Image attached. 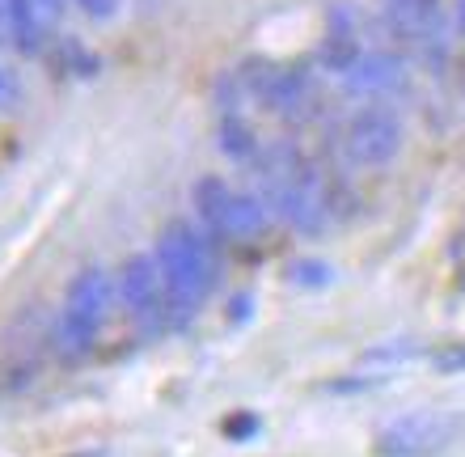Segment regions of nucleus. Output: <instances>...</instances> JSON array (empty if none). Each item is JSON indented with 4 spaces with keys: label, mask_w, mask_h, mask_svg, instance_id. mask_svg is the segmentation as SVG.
<instances>
[{
    "label": "nucleus",
    "mask_w": 465,
    "mask_h": 457,
    "mask_svg": "<svg viewBox=\"0 0 465 457\" xmlns=\"http://www.w3.org/2000/svg\"><path fill=\"white\" fill-rule=\"evenodd\" d=\"M212 242L203 229H195L191 221H173L161 229L157 237V272L165 284V309H170V331L191 326L195 309L203 305L212 280H216V263H212Z\"/></svg>",
    "instance_id": "1"
},
{
    "label": "nucleus",
    "mask_w": 465,
    "mask_h": 457,
    "mask_svg": "<svg viewBox=\"0 0 465 457\" xmlns=\"http://www.w3.org/2000/svg\"><path fill=\"white\" fill-rule=\"evenodd\" d=\"M114 280L102 267H85V272L73 275L68 284V297H64V313L55 322V347L64 356H85L94 339L102 334L106 318H111V305H114Z\"/></svg>",
    "instance_id": "2"
},
{
    "label": "nucleus",
    "mask_w": 465,
    "mask_h": 457,
    "mask_svg": "<svg viewBox=\"0 0 465 457\" xmlns=\"http://www.w3.org/2000/svg\"><path fill=\"white\" fill-rule=\"evenodd\" d=\"M465 436V415L440 407H419L406 415H393L377 436L372 453L377 457H440Z\"/></svg>",
    "instance_id": "3"
},
{
    "label": "nucleus",
    "mask_w": 465,
    "mask_h": 457,
    "mask_svg": "<svg viewBox=\"0 0 465 457\" xmlns=\"http://www.w3.org/2000/svg\"><path fill=\"white\" fill-rule=\"evenodd\" d=\"M237 81L258 106H267L283 119H309V111L318 106V85L309 81V73L288 68V64L245 60L237 68Z\"/></svg>",
    "instance_id": "4"
},
{
    "label": "nucleus",
    "mask_w": 465,
    "mask_h": 457,
    "mask_svg": "<svg viewBox=\"0 0 465 457\" xmlns=\"http://www.w3.org/2000/svg\"><path fill=\"white\" fill-rule=\"evenodd\" d=\"M114 293L127 309L140 331L161 334L170 331V309H165V284H161L157 259L153 254H132L114 275Z\"/></svg>",
    "instance_id": "5"
},
{
    "label": "nucleus",
    "mask_w": 465,
    "mask_h": 457,
    "mask_svg": "<svg viewBox=\"0 0 465 457\" xmlns=\"http://www.w3.org/2000/svg\"><path fill=\"white\" fill-rule=\"evenodd\" d=\"M402 149V119L390 111V106H364L355 111L343 127V153L355 165H390Z\"/></svg>",
    "instance_id": "6"
},
{
    "label": "nucleus",
    "mask_w": 465,
    "mask_h": 457,
    "mask_svg": "<svg viewBox=\"0 0 465 457\" xmlns=\"http://www.w3.org/2000/svg\"><path fill=\"white\" fill-rule=\"evenodd\" d=\"M385 25L398 43L428 51L440 60L444 51V0H385Z\"/></svg>",
    "instance_id": "7"
},
{
    "label": "nucleus",
    "mask_w": 465,
    "mask_h": 457,
    "mask_svg": "<svg viewBox=\"0 0 465 457\" xmlns=\"http://www.w3.org/2000/svg\"><path fill=\"white\" fill-rule=\"evenodd\" d=\"M229 204H232V186L216 174H203L191 186V208H195L199 229L212 242H229Z\"/></svg>",
    "instance_id": "8"
},
{
    "label": "nucleus",
    "mask_w": 465,
    "mask_h": 457,
    "mask_svg": "<svg viewBox=\"0 0 465 457\" xmlns=\"http://www.w3.org/2000/svg\"><path fill=\"white\" fill-rule=\"evenodd\" d=\"M351 94H393L402 89V60L393 51H360V60L343 73Z\"/></svg>",
    "instance_id": "9"
},
{
    "label": "nucleus",
    "mask_w": 465,
    "mask_h": 457,
    "mask_svg": "<svg viewBox=\"0 0 465 457\" xmlns=\"http://www.w3.org/2000/svg\"><path fill=\"white\" fill-rule=\"evenodd\" d=\"M216 144L229 161L237 165H254L258 149H262V140L254 136V127L245 124L242 111H221V124H216Z\"/></svg>",
    "instance_id": "10"
},
{
    "label": "nucleus",
    "mask_w": 465,
    "mask_h": 457,
    "mask_svg": "<svg viewBox=\"0 0 465 457\" xmlns=\"http://www.w3.org/2000/svg\"><path fill=\"white\" fill-rule=\"evenodd\" d=\"M271 221V208L262 204V195H250V191H232L229 204V237L245 242V237H258Z\"/></svg>",
    "instance_id": "11"
},
{
    "label": "nucleus",
    "mask_w": 465,
    "mask_h": 457,
    "mask_svg": "<svg viewBox=\"0 0 465 457\" xmlns=\"http://www.w3.org/2000/svg\"><path fill=\"white\" fill-rule=\"evenodd\" d=\"M288 280H292L296 288H326L334 280V272L326 267V263H318V259H301V263L288 267Z\"/></svg>",
    "instance_id": "12"
},
{
    "label": "nucleus",
    "mask_w": 465,
    "mask_h": 457,
    "mask_svg": "<svg viewBox=\"0 0 465 457\" xmlns=\"http://www.w3.org/2000/svg\"><path fill=\"white\" fill-rule=\"evenodd\" d=\"M258 428H262V420H258L254 411H232V415H224V436H229V441H250V436H258Z\"/></svg>",
    "instance_id": "13"
},
{
    "label": "nucleus",
    "mask_w": 465,
    "mask_h": 457,
    "mask_svg": "<svg viewBox=\"0 0 465 457\" xmlns=\"http://www.w3.org/2000/svg\"><path fill=\"white\" fill-rule=\"evenodd\" d=\"M431 369L436 373H465V339L436 347V352H431Z\"/></svg>",
    "instance_id": "14"
},
{
    "label": "nucleus",
    "mask_w": 465,
    "mask_h": 457,
    "mask_svg": "<svg viewBox=\"0 0 465 457\" xmlns=\"http://www.w3.org/2000/svg\"><path fill=\"white\" fill-rule=\"evenodd\" d=\"M17 98H22V85H17V76L0 64V111H9V106H17Z\"/></svg>",
    "instance_id": "15"
},
{
    "label": "nucleus",
    "mask_w": 465,
    "mask_h": 457,
    "mask_svg": "<svg viewBox=\"0 0 465 457\" xmlns=\"http://www.w3.org/2000/svg\"><path fill=\"white\" fill-rule=\"evenodd\" d=\"M13 9H17V0H0V35L9 38V25H13Z\"/></svg>",
    "instance_id": "16"
},
{
    "label": "nucleus",
    "mask_w": 465,
    "mask_h": 457,
    "mask_svg": "<svg viewBox=\"0 0 465 457\" xmlns=\"http://www.w3.org/2000/svg\"><path fill=\"white\" fill-rule=\"evenodd\" d=\"M76 457H102V453H76Z\"/></svg>",
    "instance_id": "17"
}]
</instances>
